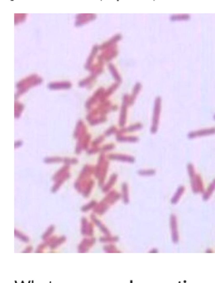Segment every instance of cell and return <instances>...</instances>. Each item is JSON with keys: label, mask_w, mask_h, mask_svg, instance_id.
Here are the masks:
<instances>
[{"label": "cell", "mask_w": 215, "mask_h": 283, "mask_svg": "<svg viewBox=\"0 0 215 283\" xmlns=\"http://www.w3.org/2000/svg\"><path fill=\"white\" fill-rule=\"evenodd\" d=\"M118 198H119V194H118L115 192H112L103 199V202H105L108 204H113Z\"/></svg>", "instance_id": "277c9868"}, {"label": "cell", "mask_w": 215, "mask_h": 283, "mask_svg": "<svg viewBox=\"0 0 215 283\" xmlns=\"http://www.w3.org/2000/svg\"><path fill=\"white\" fill-rule=\"evenodd\" d=\"M171 227H172V233H173V241L174 243H177L178 241V231H177V222H176V217L174 215L171 216Z\"/></svg>", "instance_id": "7a4b0ae2"}, {"label": "cell", "mask_w": 215, "mask_h": 283, "mask_svg": "<svg viewBox=\"0 0 215 283\" xmlns=\"http://www.w3.org/2000/svg\"><path fill=\"white\" fill-rule=\"evenodd\" d=\"M95 242V239H83V241L80 243V245L78 246V252H87L89 249L92 246Z\"/></svg>", "instance_id": "6da1fadb"}, {"label": "cell", "mask_w": 215, "mask_h": 283, "mask_svg": "<svg viewBox=\"0 0 215 283\" xmlns=\"http://www.w3.org/2000/svg\"><path fill=\"white\" fill-rule=\"evenodd\" d=\"M90 224L88 222L87 219L85 217L82 218V228H81V233L83 235H88L89 233Z\"/></svg>", "instance_id": "8992f818"}, {"label": "cell", "mask_w": 215, "mask_h": 283, "mask_svg": "<svg viewBox=\"0 0 215 283\" xmlns=\"http://www.w3.org/2000/svg\"><path fill=\"white\" fill-rule=\"evenodd\" d=\"M32 250H33V247H32V246H29V247H27L26 250L23 251V252H31Z\"/></svg>", "instance_id": "ac0fdd59"}, {"label": "cell", "mask_w": 215, "mask_h": 283, "mask_svg": "<svg viewBox=\"0 0 215 283\" xmlns=\"http://www.w3.org/2000/svg\"><path fill=\"white\" fill-rule=\"evenodd\" d=\"M53 230H54V226H50L49 227V229L47 230V232L44 234H43V236L42 237L43 240H46V239L49 237L52 233H53Z\"/></svg>", "instance_id": "5bb4252c"}, {"label": "cell", "mask_w": 215, "mask_h": 283, "mask_svg": "<svg viewBox=\"0 0 215 283\" xmlns=\"http://www.w3.org/2000/svg\"><path fill=\"white\" fill-rule=\"evenodd\" d=\"M46 246H48V244H47L46 242L43 243V245H40V246H38V249L37 251H36V252H41V250H43V247H45Z\"/></svg>", "instance_id": "e0dca14e"}, {"label": "cell", "mask_w": 215, "mask_h": 283, "mask_svg": "<svg viewBox=\"0 0 215 283\" xmlns=\"http://www.w3.org/2000/svg\"><path fill=\"white\" fill-rule=\"evenodd\" d=\"M151 252H158V251L157 250H153V251H151Z\"/></svg>", "instance_id": "d6986e66"}, {"label": "cell", "mask_w": 215, "mask_h": 283, "mask_svg": "<svg viewBox=\"0 0 215 283\" xmlns=\"http://www.w3.org/2000/svg\"><path fill=\"white\" fill-rule=\"evenodd\" d=\"M65 240H66V237H62L58 238V239H56V240H55L53 243H52V244L49 246L51 247V249H55V248H57L60 244H62V243L64 242Z\"/></svg>", "instance_id": "52a82bcc"}, {"label": "cell", "mask_w": 215, "mask_h": 283, "mask_svg": "<svg viewBox=\"0 0 215 283\" xmlns=\"http://www.w3.org/2000/svg\"><path fill=\"white\" fill-rule=\"evenodd\" d=\"M110 158L112 159H117V160H123V161H130V162H133V158L132 157H128L125 156H116V155H112L110 156Z\"/></svg>", "instance_id": "7c38bea8"}, {"label": "cell", "mask_w": 215, "mask_h": 283, "mask_svg": "<svg viewBox=\"0 0 215 283\" xmlns=\"http://www.w3.org/2000/svg\"><path fill=\"white\" fill-rule=\"evenodd\" d=\"M103 249H104V251H105V252H119L118 251L116 250V247H115V246H112V245H110V246H105L104 247H103Z\"/></svg>", "instance_id": "2e32d148"}, {"label": "cell", "mask_w": 215, "mask_h": 283, "mask_svg": "<svg viewBox=\"0 0 215 283\" xmlns=\"http://www.w3.org/2000/svg\"><path fill=\"white\" fill-rule=\"evenodd\" d=\"M14 235H15V237H17L18 238H19L23 242H29V237H27L26 236H24V235H23V233L19 232L18 230H15L14 231Z\"/></svg>", "instance_id": "9c48e42d"}, {"label": "cell", "mask_w": 215, "mask_h": 283, "mask_svg": "<svg viewBox=\"0 0 215 283\" xmlns=\"http://www.w3.org/2000/svg\"><path fill=\"white\" fill-rule=\"evenodd\" d=\"M97 205V202L95 201H92L90 202L89 204H87L85 206H83L81 207V211L82 212H88L89 210H90L91 208H94V206Z\"/></svg>", "instance_id": "ba28073f"}, {"label": "cell", "mask_w": 215, "mask_h": 283, "mask_svg": "<svg viewBox=\"0 0 215 283\" xmlns=\"http://www.w3.org/2000/svg\"><path fill=\"white\" fill-rule=\"evenodd\" d=\"M183 192H184V187H179V189L178 190L177 193L175 194V196L172 199V203H173V204H175V203H177V202H178V200L179 199V197H180V196H181V194L183 193Z\"/></svg>", "instance_id": "8fae6325"}, {"label": "cell", "mask_w": 215, "mask_h": 283, "mask_svg": "<svg viewBox=\"0 0 215 283\" xmlns=\"http://www.w3.org/2000/svg\"><path fill=\"white\" fill-rule=\"evenodd\" d=\"M108 208H109V204L103 201L94 206V212H96L99 215H102L106 212Z\"/></svg>", "instance_id": "3957f363"}, {"label": "cell", "mask_w": 215, "mask_h": 283, "mask_svg": "<svg viewBox=\"0 0 215 283\" xmlns=\"http://www.w3.org/2000/svg\"><path fill=\"white\" fill-rule=\"evenodd\" d=\"M91 219H92L93 222H94L95 224H96L98 226L99 229H100L103 233L106 234L107 236H110V232H109V231L106 228V226H103V225L102 224L100 221L98 220V219L96 218V217H95L93 214L91 215Z\"/></svg>", "instance_id": "5b68a950"}, {"label": "cell", "mask_w": 215, "mask_h": 283, "mask_svg": "<svg viewBox=\"0 0 215 283\" xmlns=\"http://www.w3.org/2000/svg\"><path fill=\"white\" fill-rule=\"evenodd\" d=\"M118 241V237H110V236H107L106 237H101L100 238V241L101 242H113V241Z\"/></svg>", "instance_id": "30bf717a"}, {"label": "cell", "mask_w": 215, "mask_h": 283, "mask_svg": "<svg viewBox=\"0 0 215 283\" xmlns=\"http://www.w3.org/2000/svg\"><path fill=\"white\" fill-rule=\"evenodd\" d=\"M115 179H116V175H113V176L112 177H111V180H110V182H109V184H108V185L104 187V188L103 189V192H107V191H109V189L111 187V186H112V185L113 184V182H114V181H115Z\"/></svg>", "instance_id": "9a60e30c"}, {"label": "cell", "mask_w": 215, "mask_h": 283, "mask_svg": "<svg viewBox=\"0 0 215 283\" xmlns=\"http://www.w3.org/2000/svg\"><path fill=\"white\" fill-rule=\"evenodd\" d=\"M128 187H127L126 184L123 185V201H124L125 203L129 202V196H128Z\"/></svg>", "instance_id": "4fadbf2b"}]
</instances>
